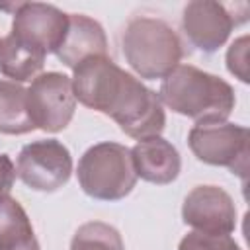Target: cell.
<instances>
[{"mask_svg":"<svg viewBox=\"0 0 250 250\" xmlns=\"http://www.w3.org/2000/svg\"><path fill=\"white\" fill-rule=\"evenodd\" d=\"M72 72L74 98L111 117L125 135L141 141L164 131L166 113L158 94L119 68L109 57L88 59Z\"/></svg>","mask_w":250,"mask_h":250,"instance_id":"obj_1","label":"cell"},{"mask_svg":"<svg viewBox=\"0 0 250 250\" xmlns=\"http://www.w3.org/2000/svg\"><path fill=\"white\" fill-rule=\"evenodd\" d=\"M158 98L162 105L193 119L197 125L227 121L236 104L234 90L227 80L193 64H178L162 78Z\"/></svg>","mask_w":250,"mask_h":250,"instance_id":"obj_2","label":"cell"},{"mask_svg":"<svg viewBox=\"0 0 250 250\" xmlns=\"http://www.w3.org/2000/svg\"><path fill=\"white\" fill-rule=\"evenodd\" d=\"M121 51L129 66L145 80L166 78L184 57L176 29L154 16H135L121 33Z\"/></svg>","mask_w":250,"mask_h":250,"instance_id":"obj_3","label":"cell"},{"mask_svg":"<svg viewBox=\"0 0 250 250\" xmlns=\"http://www.w3.org/2000/svg\"><path fill=\"white\" fill-rule=\"evenodd\" d=\"M76 176L88 197L119 201L127 197L137 184L131 148L111 141L98 143L80 156Z\"/></svg>","mask_w":250,"mask_h":250,"instance_id":"obj_4","label":"cell"},{"mask_svg":"<svg viewBox=\"0 0 250 250\" xmlns=\"http://www.w3.org/2000/svg\"><path fill=\"white\" fill-rule=\"evenodd\" d=\"M188 145L197 160L211 166H225L246 182L250 135L244 125L229 121L195 125L188 133Z\"/></svg>","mask_w":250,"mask_h":250,"instance_id":"obj_5","label":"cell"},{"mask_svg":"<svg viewBox=\"0 0 250 250\" xmlns=\"http://www.w3.org/2000/svg\"><path fill=\"white\" fill-rule=\"evenodd\" d=\"M240 4H223L215 0L188 2L182 12V29L188 41L201 53H215L223 47L232 27L248 20V12L236 14Z\"/></svg>","mask_w":250,"mask_h":250,"instance_id":"obj_6","label":"cell"},{"mask_svg":"<svg viewBox=\"0 0 250 250\" xmlns=\"http://www.w3.org/2000/svg\"><path fill=\"white\" fill-rule=\"evenodd\" d=\"M18 178L35 191H57L72 174L70 150L57 139H41L25 145L16 162Z\"/></svg>","mask_w":250,"mask_h":250,"instance_id":"obj_7","label":"cell"},{"mask_svg":"<svg viewBox=\"0 0 250 250\" xmlns=\"http://www.w3.org/2000/svg\"><path fill=\"white\" fill-rule=\"evenodd\" d=\"M27 109L35 129L45 133L62 131L76 109L70 76L62 72H41L27 88Z\"/></svg>","mask_w":250,"mask_h":250,"instance_id":"obj_8","label":"cell"},{"mask_svg":"<svg viewBox=\"0 0 250 250\" xmlns=\"http://www.w3.org/2000/svg\"><path fill=\"white\" fill-rule=\"evenodd\" d=\"M68 29V14L53 4L21 2L12 20V35L45 57L55 53Z\"/></svg>","mask_w":250,"mask_h":250,"instance_id":"obj_9","label":"cell"},{"mask_svg":"<svg viewBox=\"0 0 250 250\" xmlns=\"http://www.w3.org/2000/svg\"><path fill=\"white\" fill-rule=\"evenodd\" d=\"M182 219L199 232L230 234L236 229V205L223 188L197 186L184 199Z\"/></svg>","mask_w":250,"mask_h":250,"instance_id":"obj_10","label":"cell"},{"mask_svg":"<svg viewBox=\"0 0 250 250\" xmlns=\"http://www.w3.org/2000/svg\"><path fill=\"white\" fill-rule=\"evenodd\" d=\"M55 55L72 70L88 59L107 57V37L102 23L84 14H68V29Z\"/></svg>","mask_w":250,"mask_h":250,"instance_id":"obj_11","label":"cell"},{"mask_svg":"<svg viewBox=\"0 0 250 250\" xmlns=\"http://www.w3.org/2000/svg\"><path fill=\"white\" fill-rule=\"evenodd\" d=\"M131 158L137 178H143L145 182L156 186L172 184L182 170V158L178 148L160 135L141 139L131 148Z\"/></svg>","mask_w":250,"mask_h":250,"instance_id":"obj_12","label":"cell"},{"mask_svg":"<svg viewBox=\"0 0 250 250\" xmlns=\"http://www.w3.org/2000/svg\"><path fill=\"white\" fill-rule=\"evenodd\" d=\"M45 55L27 43L16 39L12 33L0 39V72L12 82H27L41 74Z\"/></svg>","mask_w":250,"mask_h":250,"instance_id":"obj_13","label":"cell"},{"mask_svg":"<svg viewBox=\"0 0 250 250\" xmlns=\"http://www.w3.org/2000/svg\"><path fill=\"white\" fill-rule=\"evenodd\" d=\"M27 109V90L12 80H0V133L25 135L33 131Z\"/></svg>","mask_w":250,"mask_h":250,"instance_id":"obj_14","label":"cell"},{"mask_svg":"<svg viewBox=\"0 0 250 250\" xmlns=\"http://www.w3.org/2000/svg\"><path fill=\"white\" fill-rule=\"evenodd\" d=\"M33 225L18 199L8 197L0 203V250H10L33 240Z\"/></svg>","mask_w":250,"mask_h":250,"instance_id":"obj_15","label":"cell"},{"mask_svg":"<svg viewBox=\"0 0 250 250\" xmlns=\"http://www.w3.org/2000/svg\"><path fill=\"white\" fill-rule=\"evenodd\" d=\"M70 250H125L119 230L102 221H90L76 229Z\"/></svg>","mask_w":250,"mask_h":250,"instance_id":"obj_16","label":"cell"},{"mask_svg":"<svg viewBox=\"0 0 250 250\" xmlns=\"http://www.w3.org/2000/svg\"><path fill=\"white\" fill-rule=\"evenodd\" d=\"M178 250H240V246L230 234H207L191 230L180 240Z\"/></svg>","mask_w":250,"mask_h":250,"instance_id":"obj_17","label":"cell"},{"mask_svg":"<svg viewBox=\"0 0 250 250\" xmlns=\"http://www.w3.org/2000/svg\"><path fill=\"white\" fill-rule=\"evenodd\" d=\"M227 68L240 82H248V35H242L232 41L227 51Z\"/></svg>","mask_w":250,"mask_h":250,"instance_id":"obj_18","label":"cell"},{"mask_svg":"<svg viewBox=\"0 0 250 250\" xmlns=\"http://www.w3.org/2000/svg\"><path fill=\"white\" fill-rule=\"evenodd\" d=\"M16 166L6 152H0V203L10 197V191L16 182Z\"/></svg>","mask_w":250,"mask_h":250,"instance_id":"obj_19","label":"cell"},{"mask_svg":"<svg viewBox=\"0 0 250 250\" xmlns=\"http://www.w3.org/2000/svg\"><path fill=\"white\" fill-rule=\"evenodd\" d=\"M10 250H41V248H39L37 238H33V240H29V242H25V244H21V246H16V248H10Z\"/></svg>","mask_w":250,"mask_h":250,"instance_id":"obj_20","label":"cell"}]
</instances>
